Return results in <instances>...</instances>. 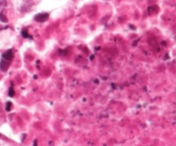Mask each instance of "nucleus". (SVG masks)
<instances>
[{
  "mask_svg": "<svg viewBox=\"0 0 176 146\" xmlns=\"http://www.w3.org/2000/svg\"><path fill=\"white\" fill-rule=\"evenodd\" d=\"M49 17V14L48 13H39L34 17V20L38 23H43V22L46 21Z\"/></svg>",
  "mask_w": 176,
  "mask_h": 146,
  "instance_id": "1",
  "label": "nucleus"
},
{
  "mask_svg": "<svg viewBox=\"0 0 176 146\" xmlns=\"http://www.w3.org/2000/svg\"><path fill=\"white\" fill-rule=\"evenodd\" d=\"M13 52L12 50H8V51H6V52H4V54H3V59L6 61H9V62H11V61L13 59Z\"/></svg>",
  "mask_w": 176,
  "mask_h": 146,
  "instance_id": "2",
  "label": "nucleus"
},
{
  "mask_svg": "<svg viewBox=\"0 0 176 146\" xmlns=\"http://www.w3.org/2000/svg\"><path fill=\"white\" fill-rule=\"evenodd\" d=\"M9 67H10V62L4 60V59H2L1 62H0V68H1V70L3 71H6Z\"/></svg>",
  "mask_w": 176,
  "mask_h": 146,
  "instance_id": "3",
  "label": "nucleus"
},
{
  "mask_svg": "<svg viewBox=\"0 0 176 146\" xmlns=\"http://www.w3.org/2000/svg\"><path fill=\"white\" fill-rule=\"evenodd\" d=\"M0 21L4 22V23H7V22H8V19H7V17L4 16V12H3V11L0 13Z\"/></svg>",
  "mask_w": 176,
  "mask_h": 146,
  "instance_id": "4",
  "label": "nucleus"
},
{
  "mask_svg": "<svg viewBox=\"0 0 176 146\" xmlns=\"http://www.w3.org/2000/svg\"><path fill=\"white\" fill-rule=\"evenodd\" d=\"M22 35H23V37L24 38H30V39H31V36H29V34L27 33V30H23V31H22Z\"/></svg>",
  "mask_w": 176,
  "mask_h": 146,
  "instance_id": "5",
  "label": "nucleus"
},
{
  "mask_svg": "<svg viewBox=\"0 0 176 146\" xmlns=\"http://www.w3.org/2000/svg\"><path fill=\"white\" fill-rule=\"evenodd\" d=\"M12 107V103H11V102H7V103H6V111H7V112H10Z\"/></svg>",
  "mask_w": 176,
  "mask_h": 146,
  "instance_id": "6",
  "label": "nucleus"
},
{
  "mask_svg": "<svg viewBox=\"0 0 176 146\" xmlns=\"http://www.w3.org/2000/svg\"><path fill=\"white\" fill-rule=\"evenodd\" d=\"M6 6V1L5 0H0V8H3Z\"/></svg>",
  "mask_w": 176,
  "mask_h": 146,
  "instance_id": "7",
  "label": "nucleus"
},
{
  "mask_svg": "<svg viewBox=\"0 0 176 146\" xmlns=\"http://www.w3.org/2000/svg\"><path fill=\"white\" fill-rule=\"evenodd\" d=\"M9 96H10V97H12V98L13 96H14V89H13L12 87V88H10V90H9Z\"/></svg>",
  "mask_w": 176,
  "mask_h": 146,
  "instance_id": "8",
  "label": "nucleus"
},
{
  "mask_svg": "<svg viewBox=\"0 0 176 146\" xmlns=\"http://www.w3.org/2000/svg\"><path fill=\"white\" fill-rule=\"evenodd\" d=\"M7 28H8V27H7V26H6V27H5V26H3V25H0V30H5V29H7Z\"/></svg>",
  "mask_w": 176,
  "mask_h": 146,
  "instance_id": "9",
  "label": "nucleus"
}]
</instances>
